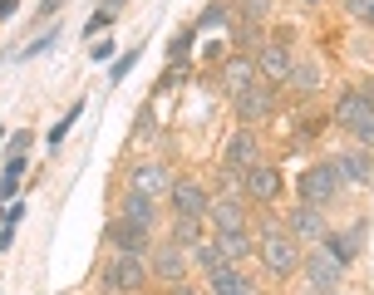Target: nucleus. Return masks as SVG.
Segmentation results:
<instances>
[{
  "mask_svg": "<svg viewBox=\"0 0 374 295\" xmlns=\"http://www.w3.org/2000/svg\"><path fill=\"white\" fill-rule=\"evenodd\" d=\"M0 172H11V177H25V153H15V158H6V167Z\"/></svg>",
  "mask_w": 374,
  "mask_h": 295,
  "instance_id": "c9c22d12",
  "label": "nucleus"
},
{
  "mask_svg": "<svg viewBox=\"0 0 374 295\" xmlns=\"http://www.w3.org/2000/svg\"><path fill=\"white\" fill-rule=\"evenodd\" d=\"M84 109H89V104H84V99H79V104H69V114H64V118H60V123H55V128H50V138H45V143H50V148H60V143H64V138H69V128H74V123H79V118H84Z\"/></svg>",
  "mask_w": 374,
  "mask_h": 295,
  "instance_id": "393cba45",
  "label": "nucleus"
},
{
  "mask_svg": "<svg viewBox=\"0 0 374 295\" xmlns=\"http://www.w3.org/2000/svg\"><path fill=\"white\" fill-rule=\"evenodd\" d=\"M251 84H256V69H251V60H232V64L222 69V89H227V99H232V104H237V99H242Z\"/></svg>",
  "mask_w": 374,
  "mask_h": 295,
  "instance_id": "6ab92c4d",
  "label": "nucleus"
},
{
  "mask_svg": "<svg viewBox=\"0 0 374 295\" xmlns=\"http://www.w3.org/2000/svg\"><path fill=\"white\" fill-rule=\"evenodd\" d=\"M104 285L109 290H123V295H138L148 285V256H123L113 251L109 266H104Z\"/></svg>",
  "mask_w": 374,
  "mask_h": 295,
  "instance_id": "20e7f679",
  "label": "nucleus"
},
{
  "mask_svg": "<svg viewBox=\"0 0 374 295\" xmlns=\"http://www.w3.org/2000/svg\"><path fill=\"white\" fill-rule=\"evenodd\" d=\"M193 45H198V25L177 30V35L167 40V64H182V55H193Z\"/></svg>",
  "mask_w": 374,
  "mask_h": 295,
  "instance_id": "a878e982",
  "label": "nucleus"
},
{
  "mask_svg": "<svg viewBox=\"0 0 374 295\" xmlns=\"http://www.w3.org/2000/svg\"><path fill=\"white\" fill-rule=\"evenodd\" d=\"M128 187H133V192H148V197H158V192H167V187H172V177H167V167H162V163H148V167H133Z\"/></svg>",
  "mask_w": 374,
  "mask_h": 295,
  "instance_id": "aec40b11",
  "label": "nucleus"
},
{
  "mask_svg": "<svg viewBox=\"0 0 374 295\" xmlns=\"http://www.w3.org/2000/svg\"><path fill=\"white\" fill-rule=\"evenodd\" d=\"M281 226H286L296 241H305V246H320V241H325V231H330V226H325V217H320V207H305V202H300V207H296Z\"/></svg>",
  "mask_w": 374,
  "mask_h": 295,
  "instance_id": "f8f14e48",
  "label": "nucleus"
},
{
  "mask_svg": "<svg viewBox=\"0 0 374 295\" xmlns=\"http://www.w3.org/2000/svg\"><path fill=\"white\" fill-rule=\"evenodd\" d=\"M167 241H177V246L193 251V246L202 241V217H172V236H167Z\"/></svg>",
  "mask_w": 374,
  "mask_h": 295,
  "instance_id": "5701e85b",
  "label": "nucleus"
},
{
  "mask_svg": "<svg viewBox=\"0 0 374 295\" xmlns=\"http://www.w3.org/2000/svg\"><path fill=\"white\" fill-rule=\"evenodd\" d=\"M113 20H118V15H113L109 6H99V11L89 15V25H84V40H99V35H104V25H113Z\"/></svg>",
  "mask_w": 374,
  "mask_h": 295,
  "instance_id": "cd10ccee",
  "label": "nucleus"
},
{
  "mask_svg": "<svg viewBox=\"0 0 374 295\" xmlns=\"http://www.w3.org/2000/svg\"><path fill=\"white\" fill-rule=\"evenodd\" d=\"M237 11H242V25H261L271 15V0H237Z\"/></svg>",
  "mask_w": 374,
  "mask_h": 295,
  "instance_id": "bb28decb",
  "label": "nucleus"
},
{
  "mask_svg": "<svg viewBox=\"0 0 374 295\" xmlns=\"http://www.w3.org/2000/svg\"><path fill=\"white\" fill-rule=\"evenodd\" d=\"M354 138H359V143H369V148H374V109H369V118H364V123H359V133H354Z\"/></svg>",
  "mask_w": 374,
  "mask_h": 295,
  "instance_id": "e433bc0d",
  "label": "nucleus"
},
{
  "mask_svg": "<svg viewBox=\"0 0 374 295\" xmlns=\"http://www.w3.org/2000/svg\"><path fill=\"white\" fill-rule=\"evenodd\" d=\"M167 197H172V217H207V207H212V197L198 187V182H172L167 187Z\"/></svg>",
  "mask_w": 374,
  "mask_h": 295,
  "instance_id": "ddd939ff",
  "label": "nucleus"
},
{
  "mask_svg": "<svg viewBox=\"0 0 374 295\" xmlns=\"http://www.w3.org/2000/svg\"><path fill=\"white\" fill-rule=\"evenodd\" d=\"M0 202H20V177L0 172Z\"/></svg>",
  "mask_w": 374,
  "mask_h": 295,
  "instance_id": "2f4dec72",
  "label": "nucleus"
},
{
  "mask_svg": "<svg viewBox=\"0 0 374 295\" xmlns=\"http://www.w3.org/2000/svg\"><path fill=\"white\" fill-rule=\"evenodd\" d=\"M167 295H198V290H193V285H182V280H177V285H167Z\"/></svg>",
  "mask_w": 374,
  "mask_h": 295,
  "instance_id": "ea45409f",
  "label": "nucleus"
},
{
  "mask_svg": "<svg viewBox=\"0 0 374 295\" xmlns=\"http://www.w3.org/2000/svg\"><path fill=\"white\" fill-rule=\"evenodd\" d=\"M60 6H64V0H40V11H35V20H50V15H55Z\"/></svg>",
  "mask_w": 374,
  "mask_h": 295,
  "instance_id": "4c0bfd02",
  "label": "nucleus"
},
{
  "mask_svg": "<svg viewBox=\"0 0 374 295\" xmlns=\"http://www.w3.org/2000/svg\"><path fill=\"white\" fill-rule=\"evenodd\" d=\"M369 109H374V84H364V89H345L330 118H335L345 133H359V123L369 118Z\"/></svg>",
  "mask_w": 374,
  "mask_h": 295,
  "instance_id": "1a4fd4ad",
  "label": "nucleus"
},
{
  "mask_svg": "<svg viewBox=\"0 0 374 295\" xmlns=\"http://www.w3.org/2000/svg\"><path fill=\"white\" fill-rule=\"evenodd\" d=\"M296 94H315L320 84H325V74H320V64H310V60H296L291 64V79H286Z\"/></svg>",
  "mask_w": 374,
  "mask_h": 295,
  "instance_id": "412c9836",
  "label": "nucleus"
},
{
  "mask_svg": "<svg viewBox=\"0 0 374 295\" xmlns=\"http://www.w3.org/2000/svg\"><path fill=\"white\" fill-rule=\"evenodd\" d=\"M15 11H20V0H0V20H11Z\"/></svg>",
  "mask_w": 374,
  "mask_h": 295,
  "instance_id": "58836bf2",
  "label": "nucleus"
},
{
  "mask_svg": "<svg viewBox=\"0 0 374 295\" xmlns=\"http://www.w3.org/2000/svg\"><path fill=\"white\" fill-rule=\"evenodd\" d=\"M187 246H177V241H158L153 251H148V270L162 280V285H177L182 275H187Z\"/></svg>",
  "mask_w": 374,
  "mask_h": 295,
  "instance_id": "423d86ee",
  "label": "nucleus"
},
{
  "mask_svg": "<svg viewBox=\"0 0 374 295\" xmlns=\"http://www.w3.org/2000/svg\"><path fill=\"white\" fill-rule=\"evenodd\" d=\"M291 64H296V55H291L281 40H266V45H256V55H251V69H256V79H266V84H286V79H291Z\"/></svg>",
  "mask_w": 374,
  "mask_h": 295,
  "instance_id": "39448f33",
  "label": "nucleus"
},
{
  "mask_svg": "<svg viewBox=\"0 0 374 295\" xmlns=\"http://www.w3.org/2000/svg\"><path fill=\"white\" fill-rule=\"evenodd\" d=\"M109 246L123 251V256H148V251H153V231L138 226V221H128V217H118V221L109 226Z\"/></svg>",
  "mask_w": 374,
  "mask_h": 295,
  "instance_id": "9b49d317",
  "label": "nucleus"
},
{
  "mask_svg": "<svg viewBox=\"0 0 374 295\" xmlns=\"http://www.w3.org/2000/svg\"><path fill=\"white\" fill-rule=\"evenodd\" d=\"M242 182H247V197H251V202H276V197H281V172H276V167H261V163H256Z\"/></svg>",
  "mask_w": 374,
  "mask_h": 295,
  "instance_id": "2eb2a0df",
  "label": "nucleus"
},
{
  "mask_svg": "<svg viewBox=\"0 0 374 295\" xmlns=\"http://www.w3.org/2000/svg\"><path fill=\"white\" fill-rule=\"evenodd\" d=\"M369 25H374V20H369Z\"/></svg>",
  "mask_w": 374,
  "mask_h": 295,
  "instance_id": "c03bdc74",
  "label": "nucleus"
},
{
  "mask_svg": "<svg viewBox=\"0 0 374 295\" xmlns=\"http://www.w3.org/2000/svg\"><path fill=\"white\" fill-rule=\"evenodd\" d=\"M109 55H113V35H109V40H94V45H89V60H94V64H104Z\"/></svg>",
  "mask_w": 374,
  "mask_h": 295,
  "instance_id": "f704fd0d",
  "label": "nucleus"
},
{
  "mask_svg": "<svg viewBox=\"0 0 374 295\" xmlns=\"http://www.w3.org/2000/svg\"><path fill=\"white\" fill-rule=\"evenodd\" d=\"M345 11L354 20H374V0H345Z\"/></svg>",
  "mask_w": 374,
  "mask_h": 295,
  "instance_id": "72a5a7b5",
  "label": "nucleus"
},
{
  "mask_svg": "<svg viewBox=\"0 0 374 295\" xmlns=\"http://www.w3.org/2000/svg\"><path fill=\"white\" fill-rule=\"evenodd\" d=\"M296 192H300V202H305V207H320V212H325V207L340 197V177H335L330 158H325V163H310V167L300 172Z\"/></svg>",
  "mask_w": 374,
  "mask_h": 295,
  "instance_id": "f03ea898",
  "label": "nucleus"
},
{
  "mask_svg": "<svg viewBox=\"0 0 374 295\" xmlns=\"http://www.w3.org/2000/svg\"><path fill=\"white\" fill-rule=\"evenodd\" d=\"M330 167H335L340 187H369V182H374V158H369L364 148H340V153L330 158Z\"/></svg>",
  "mask_w": 374,
  "mask_h": 295,
  "instance_id": "0eeeda50",
  "label": "nucleus"
},
{
  "mask_svg": "<svg viewBox=\"0 0 374 295\" xmlns=\"http://www.w3.org/2000/svg\"><path fill=\"white\" fill-rule=\"evenodd\" d=\"M0 143H6V128H0Z\"/></svg>",
  "mask_w": 374,
  "mask_h": 295,
  "instance_id": "79ce46f5",
  "label": "nucleus"
},
{
  "mask_svg": "<svg viewBox=\"0 0 374 295\" xmlns=\"http://www.w3.org/2000/svg\"><path fill=\"white\" fill-rule=\"evenodd\" d=\"M212 246H217V256H222V261H232V266H237V261L251 251V236H247V226H222V231L212 236Z\"/></svg>",
  "mask_w": 374,
  "mask_h": 295,
  "instance_id": "a211bd4d",
  "label": "nucleus"
},
{
  "mask_svg": "<svg viewBox=\"0 0 374 295\" xmlns=\"http://www.w3.org/2000/svg\"><path fill=\"white\" fill-rule=\"evenodd\" d=\"M340 275H345V266H340L325 246H315V251L305 256V290H310V295H330V290L340 285Z\"/></svg>",
  "mask_w": 374,
  "mask_h": 295,
  "instance_id": "6e6552de",
  "label": "nucleus"
},
{
  "mask_svg": "<svg viewBox=\"0 0 374 295\" xmlns=\"http://www.w3.org/2000/svg\"><path fill=\"white\" fill-rule=\"evenodd\" d=\"M138 60H143V50H128V55H118V60H113V69H109V84H123V79H128V69H133Z\"/></svg>",
  "mask_w": 374,
  "mask_h": 295,
  "instance_id": "c85d7f7f",
  "label": "nucleus"
},
{
  "mask_svg": "<svg viewBox=\"0 0 374 295\" xmlns=\"http://www.w3.org/2000/svg\"><path fill=\"white\" fill-rule=\"evenodd\" d=\"M118 217H128V221H138V226H148V231L158 226V207H153V197H148V192H133V187L123 192Z\"/></svg>",
  "mask_w": 374,
  "mask_h": 295,
  "instance_id": "dca6fc26",
  "label": "nucleus"
},
{
  "mask_svg": "<svg viewBox=\"0 0 374 295\" xmlns=\"http://www.w3.org/2000/svg\"><path fill=\"white\" fill-rule=\"evenodd\" d=\"M207 217H212V226H217V231H222V226H247V207H242V197H232V192L212 197Z\"/></svg>",
  "mask_w": 374,
  "mask_h": 295,
  "instance_id": "f3484780",
  "label": "nucleus"
},
{
  "mask_svg": "<svg viewBox=\"0 0 374 295\" xmlns=\"http://www.w3.org/2000/svg\"><path fill=\"white\" fill-rule=\"evenodd\" d=\"M0 226H6V207H0Z\"/></svg>",
  "mask_w": 374,
  "mask_h": 295,
  "instance_id": "a19ab883",
  "label": "nucleus"
},
{
  "mask_svg": "<svg viewBox=\"0 0 374 295\" xmlns=\"http://www.w3.org/2000/svg\"><path fill=\"white\" fill-rule=\"evenodd\" d=\"M330 295H340V290H330Z\"/></svg>",
  "mask_w": 374,
  "mask_h": 295,
  "instance_id": "37998d69",
  "label": "nucleus"
},
{
  "mask_svg": "<svg viewBox=\"0 0 374 295\" xmlns=\"http://www.w3.org/2000/svg\"><path fill=\"white\" fill-rule=\"evenodd\" d=\"M207 290H212V295H251V280H247L232 261H222V266L207 270Z\"/></svg>",
  "mask_w": 374,
  "mask_h": 295,
  "instance_id": "4468645a",
  "label": "nucleus"
},
{
  "mask_svg": "<svg viewBox=\"0 0 374 295\" xmlns=\"http://www.w3.org/2000/svg\"><path fill=\"white\" fill-rule=\"evenodd\" d=\"M256 163H261V143H256V133H251V128H242V133L227 143V153H222V182H232V187H237V182H242Z\"/></svg>",
  "mask_w": 374,
  "mask_h": 295,
  "instance_id": "7ed1b4c3",
  "label": "nucleus"
},
{
  "mask_svg": "<svg viewBox=\"0 0 374 295\" xmlns=\"http://www.w3.org/2000/svg\"><path fill=\"white\" fill-rule=\"evenodd\" d=\"M320 246H325V251H330V256H335L345 270H349V261H354V251H359V246H354L345 231H325V241H320Z\"/></svg>",
  "mask_w": 374,
  "mask_h": 295,
  "instance_id": "b1692460",
  "label": "nucleus"
},
{
  "mask_svg": "<svg viewBox=\"0 0 374 295\" xmlns=\"http://www.w3.org/2000/svg\"><path fill=\"white\" fill-rule=\"evenodd\" d=\"M187 256H193V261H198L202 270H212V266H222V256H217V246H212V241H198V246L187 251Z\"/></svg>",
  "mask_w": 374,
  "mask_h": 295,
  "instance_id": "c756f323",
  "label": "nucleus"
},
{
  "mask_svg": "<svg viewBox=\"0 0 374 295\" xmlns=\"http://www.w3.org/2000/svg\"><path fill=\"white\" fill-rule=\"evenodd\" d=\"M256 256L266 261L271 275H291V270L300 266V246H296V236H291L286 226H266L261 241H256Z\"/></svg>",
  "mask_w": 374,
  "mask_h": 295,
  "instance_id": "f257e3e1",
  "label": "nucleus"
},
{
  "mask_svg": "<svg viewBox=\"0 0 374 295\" xmlns=\"http://www.w3.org/2000/svg\"><path fill=\"white\" fill-rule=\"evenodd\" d=\"M55 40H60V30H45V35H35V40H30V45H25V50H20L15 60H35V55H45V50H50Z\"/></svg>",
  "mask_w": 374,
  "mask_h": 295,
  "instance_id": "7c9ffc66",
  "label": "nucleus"
},
{
  "mask_svg": "<svg viewBox=\"0 0 374 295\" xmlns=\"http://www.w3.org/2000/svg\"><path fill=\"white\" fill-rule=\"evenodd\" d=\"M276 114V89L266 84V79H256L242 99H237V118H242V128H251V123H261V118H271Z\"/></svg>",
  "mask_w": 374,
  "mask_h": 295,
  "instance_id": "9d476101",
  "label": "nucleus"
},
{
  "mask_svg": "<svg viewBox=\"0 0 374 295\" xmlns=\"http://www.w3.org/2000/svg\"><path fill=\"white\" fill-rule=\"evenodd\" d=\"M232 20H237V11L227 6V0H212V6H207V11H202L193 25H198V30H227Z\"/></svg>",
  "mask_w": 374,
  "mask_h": 295,
  "instance_id": "4be33fe9",
  "label": "nucleus"
},
{
  "mask_svg": "<svg viewBox=\"0 0 374 295\" xmlns=\"http://www.w3.org/2000/svg\"><path fill=\"white\" fill-rule=\"evenodd\" d=\"M15 153H30V133H25V128L6 138V158H15Z\"/></svg>",
  "mask_w": 374,
  "mask_h": 295,
  "instance_id": "473e14b6",
  "label": "nucleus"
}]
</instances>
